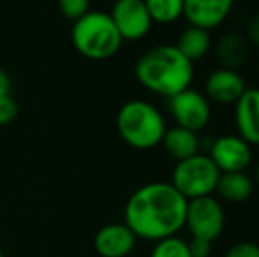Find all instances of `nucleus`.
<instances>
[{
	"instance_id": "obj_1",
	"label": "nucleus",
	"mask_w": 259,
	"mask_h": 257,
	"mask_svg": "<svg viewBox=\"0 0 259 257\" xmlns=\"http://www.w3.org/2000/svg\"><path fill=\"white\" fill-rule=\"evenodd\" d=\"M187 199L169 182H150L129 195L123 206V222L138 240L160 241L178 236L185 227Z\"/></svg>"
},
{
	"instance_id": "obj_2",
	"label": "nucleus",
	"mask_w": 259,
	"mask_h": 257,
	"mask_svg": "<svg viewBox=\"0 0 259 257\" xmlns=\"http://www.w3.org/2000/svg\"><path fill=\"white\" fill-rule=\"evenodd\" d=\"M134 76L145 90L169 99L192 85L194 64L175 44H157L140 55L134 64Z\"/></svg>"
},
{
	"instance_id": "obj_3",
	"label": "nucleus",
	"mask_w": 259,
	"mask_h": 257,
	"mask_svg": "<svg viewBox=\"0 0 259 257\" xmlns=\"http://www.w3.org/2000/svg\"><path fill=\"white\" fill-rule=\"evenodd\" d=\"M115 124L123 143L141 151L159 146L167 129L162 111L143 99H133L122 104Z\"/></svg>"
},
{
	"instance_id": "obj_4",
	"label": "nucleus",
	"mask_w": 259,
	"mask_h": 257,
	"mask_svg": "<svg viewBox=\"0 0 259 257\" xmlns=\"http://www.w3.org/2000/svg\"><path fill=\"white\" fill-rule=\"evenodd\" d=\"M71 41L83 59L94 62L113 59L123 44L109 13L92 9L79 20L72 21Z\"/></svg>"
},
{
	"instance_id": "obj_5",
	"label": "nucleus",
	"mask_w": 259,
	"mask_h": 257,
	"mask_svg": "<svg viewBox=\"0 0 259 257\" xmlns=\"http://www.w3.org/2000/svg\"><path fill=\"white\" fill-rule=\"evenodd\" d=\"M221 171L206 153L192 155L185 161H178L171 171V185L187 201L205 195H213Z\"/></svg>"
},
{
	"instance_id": "obj_6",
	"label": "nucleus",
	"mask_w": 259,
	"mask_h": 257,
	"mask_svg": "<svg viewBox=\"0 0 259 257\" xmlns=\"http://www.w3.org/2000/svg\"><path fill=\"white\" fill-rule=\"evenodd\" d=\"M185 229L191 238L206 240L210 243L217 241L226 229V212L222 201L215 195L191 199L185 213Z\"/></svg>"
},
{
	"instance_id": "obj_7",
	"label": "nucleus",
	"mask_w": 259,
	"mask_h": 257,
	"mask_svg": "<svg viewBox=\"0 0 259 257\" xmlns=\"http://www.w3.org/2000/svg\"><path fill=\"white\" fill-rule=\"evenodd\" d=\"M167 111L175 125L194 130V132L206 129L211 120V102L205 97V93L192 86L169 97Z\"/></svg>"
},
{
	"instance_id": "obj_8",
	"label": "nucleus",
	"mask_w": 259,
	"mask_h": 257,
	"mask_svg": "<svg viewBox=\"0 0 259 257\" xmlns=\"http://www.w3.org/2000/svg\"><path fill=\"white\" fill-rule=\"evenodd\" d=\"M208 157L221 173L247 171L252 164V146L238 134H222L210 143Z\"/></svg>"
},
{
	"instance_id": "obj_9",
	"label": "nucleus",
	"mask_w": 259,
	"mask_h": 257,
	"mask_svg": "<svg viewBox=\"0 0 259 257\" xmlns=\"http://www.w3.org/2000/svg\"><path fill=\"white\" fill-rule=\"evenodd\" d=\"M109 16L123 41H140L147 37L154 25L145 0H115Z\"/></svg>"
},
{
	"instance_id": "obj_10",
	"label": "nucleus",
	"mask_w": 259,
	"mask_h": 257,
	"mask_svg": "<svg viewBox=\"0 0 259 257\" xmlns=\"http://www.w3.org/2000/svg\"><path fill=\"white\" fill-rule=\"evenodd\" d=\"M247 90V83L240 71L217 67L206 76L203 93L210 102L219 106H235Z\"/></svg>"
},
{
	"instance_id": "obj_11",
	"label": "nucleus",
	"mask_w": 259,
	"mask_h": 257,
	"mask_svg": "<svg viewBox=\"0 0 259 257\" xmlns=\"http://www.w3.org/2000/svg\"><path fill=\"white\" fill-rule=\"evenodd\" d=\"M236 0H184V16L189 27L215 30L229 18Z\"/></svg>"
},
{
	"instance_id": "obj_12",
	"label": "nucleus",
	"mask_w": 259,
	"mask_h": 257,
	"mask_svg": "<svg viewBox=\"0 0 259 257\" xmlns=\"http://www.w3.org/2000/svg\"><path fill=\"white\" fill-rule=\"evenodd\" d=\"M138 238L125 222H111L94 236V250L101 257H127L136 248Z\"/></svg>"
},
{
	"instance_id": "obj_13",
	"label": "nucleus",
	"mask_w": 259,
	"mask_h": 257,
	"mask_svg": "<svg viewBox=\"0 0 259 257\" xmlns=\"http://www.w3.org/2000/svg\"><path fill=\"white\" fill-rule=\"evenodd\" d=\"M219 67L240 71L252 55V46L242 30H228L211 46Z\"/></svg>"
},
{
	"instance_id": "obj_14",
	"label": "nucleus",
	"mask_w": 259,
	"mask_h": 257,
	"mask_svg": "<svg viewBox=\"0 0 259 257\" xmlns=\"http://www.w3.org/2000/svg\"><path fill=\"white\" fill-rule=\"evenodd\" d=\"M236 134L250 146H259V86H247L235 104Z\"/></svg>"
},
{
	"instance_id": "obj_15",
	"label": "nucleus",
	"mask_w": 259,
	"mask_h": 257,
	"mask_svg": "<svg viewBox=\"0 0 259 257\" xmlns=\"http://www.w3.org/2000/svg\"><path fill=\"white\" fill-rule=\"evenodd\" d=\"M254 192H256V183L252 175H249L247 171L221 173L217 189H215L219 201L229 202V204H242L249 201Z\"/></svg>"
},
{
	"instance_id": "obj_16",
	"label": "nucleus",
	"mask_w": 259,
	"mask_h": 257,
	"mask_svg": "<svg viewBox=\"0 0 259 257\" xmlns=\"http://www.w3.org/2000/svg\"><path fill=\"white\" fill-rule=\"evenodd\" d=\"M160 144L164 146L166 153L177 162L185 161V159L201 151V137L198 136V132L178 127V125L166 129V134H164Z\"/></svg>"
},
{
	"instance_id": "obj_17",
	"label": "nucleus",
	"mask_w": 259,
	"mask_h": 257,
	"mask_svg": "<svg viewBox=\"0 0 259 257\" xmlns=\"http://www.w3.org/2000/svg\"><path fill=\"white\" fill-rule=\"evenodd\" d=\"M175 46L185 59L194 64L203 60L211 52L213 39H211V34L208 30H203V28L198 27H187L180 32Z\"/></svg>"
},
{
	"instance_id": "obj_18",
	"label": "nucleus",
	"mask_w": 259,
	"mask_h": 257,
	"mask_svg": "<svg viewBox=\"0 0 259 257\" xmlns=\"http://www.w3.org/2000/svg\"><path fill=\"white\" fill-rule=\"evenodd\" d=\"M152 21L171 25L184 16V0H145Z\"/></svg>"
},
{
	"instance_id": "obj_19",
	"label": "nucleus",
	"mask_w": 259,
	"mask_h": 257,
	"mask_svg": "<svg viewBox=\"0 0 259 257\" xmlns=\"http://www.w3.org/2000/svg\"><path fill=\"white\" fill-rule=\"evenodd\" d=\"M148 257H192L189 252L187 240L180 236L164 238L160 241H155L154 248L150 250Z\"/></svg>"
},
{
	"instance_id": "obj_20",
	"label": "nucleus",
	"mask_w": 259,
	"mask_h": 257,
	"mask_svg": "<svg viewBox=\"0 0 259 257\" xmlns=\"http://www.w3.org/2000/svg\"><path fill=\"white\" fill-rule=\"evenodd\" d=\"M90 6H92V0H58V9L62 16L71 21L85 16L90 11Z\"/></svg>"
},
{
	"instance_id": "obj_21",
	"label": "nucleus",
	"mask_w": 259,
	"mask_h": 257,
	"mask_svg": "<svg viewBox=\"0 0 259 257\" xmlns=\"http://www.w3.org/2000/svg\"><path fill=\"white\" fill-rule=\"evenodd\" d=\"M224 257H259V243L252 240H240L229 245Z\"/></svg>"
},
{
	"instance_id": "obj_22",
	"label": "nucleus",
	"mask_w": 259,
	"mask_h": 257,
	"mask_svg": "<svg viewBox=\"0 0 259 257\" xmlns=\"http://www.w3.org/2000/svg\"><path fill=\"white\" fill-rule=\"evenodd\" d=\"M18 117V102L13 95L0 97V127L9 125Z\"/></svg>"
},
{
	"instance_id": "obj_23",
	"label": "nucleus",
	"mask_w": 259,
	"mask_h": 257,
	"mask_svg": "<svg viewBox=\"0 0 259 257\" xmlns=\"http://www.w3.org/2000/svg\"><path fill=\"white\" fill-rule=\"evenodd\" d=\"M245 37L249 39L252 49L259 52V9L254 11L245 21V30H243Z\"/></svg>"
},
{
	"instance_id": "obj_24",
	"label": "nucleus",
	"mask_w": 259,
	"mask_h": 257,
	"mask_svg": "<svg viewBox=\"0 0 259 257\" xmlns=\"http://www.w3.org/2000/svg\"><path fill=\"white\" fill-rule=\"evenodd\" d=\"M189 243V252L192 257H211L213 252V243L206 240H199V238H191Z\"/></svg>"
},
{
	"instance_id": "obj_25",
	"label": "nucleus",
	"mask_w": 259,
	"mask_h": 257,
	"mask_svg": "<svg viewBox=\"0 0 259 257\" xmlns=\"http://www.w3.org/2000/svg\"><path fill=\"white\" fill-rule=\"evenodd\" d=\"M11 78L4 69H0V97H6V95H11Z\"/></svg>"
},
{
	"instance_id": "obj_26",
	"label": "nucleus",
	"mask_w": 259,
	"mask_h": 257,
	"mask_svg": "<svg viewBox=\"0 0 259 257\" xmlns=\"http://www.w3.org/2000/svg\"><path fill=\"white\" fill-rule=\"evenodd\" d=\"M252 178H254V183H256V189H259V161L256 162V168H254Z\"/></svg>"
},
{
	"instance_id": "obj_27",
	"label": "nucleus",
	"mask_w": 259,
	"mask_h": 257,
	"mask_svg": "<svg viewBox=\"0 0 259 257\" xmlns=\"http://www.w3.org/2000/svg\"><path fill=\"white\" fill-rule=\"evenodd\" d=\"M256 71H257V78H259V60H257V67H256Z\"/></svg>"
},
{
	"instance_id": "obj_28",
	"label": "nucleus",
	"mask_w": 259,
	"mask_h": 257,
	"mask_svg": "<svg viewBox=\"0 0 259 257\" xmlns=\"http://www.w3.org/2000/svg\"><path fill=\"white\" fill-rule=\"evenodd\" d=\"M0 257H6V255H4V252H2V248H0Z\"/></svg>"
}]
</instances>
